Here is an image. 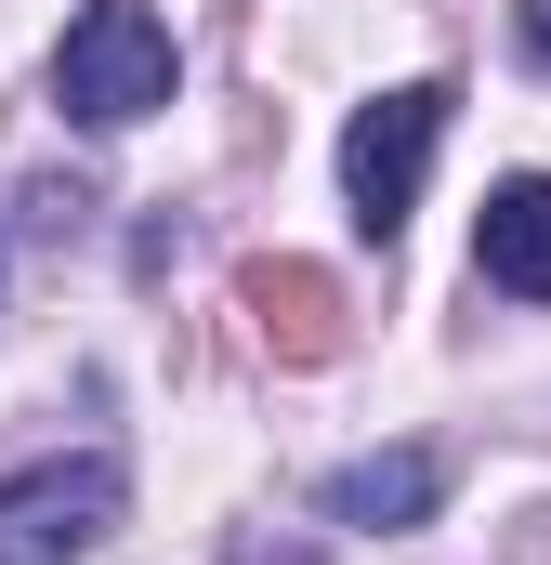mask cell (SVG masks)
Wrapping results in <instances>:
<instances>
[{
	"instance_id": "obj_2",
	"label": "cell",
	"mask_w": 551,
	"mask_h": 565,
	"mask_svg": "<svg viewBox=\"0 0 551 565\" xmlns=\"http://www.w3.org/2000/svg\"><path fill=\"white\" fill-rule=\"evenodd\" d=\"M446 79H408V93H381V106H355V132H342V198H355V224L368 237H395L420 211V171H433V145H446Z\"/></svg>"
},
{
	"instance_id": "obj_3",
	"label": "cell",
	"mask_w": 551,
	"mask_h": 565,
	"mask_svg": "<svg viewBox=\"0 0 551 565\" xmlns=\"http://www.w3.org/2000/svg\"><path fill=\"white\" fill-rule=\"evenodd\" d=\"M119 460H40L0 487V565H79L106 526H119Z\"/></svg>"
},
{
	"instance_id": "obj_6",
	"label": "cell",
	"mask_w": 551,
	"mask_h": 565,
	"mask_svg": "<svg viewBox=\"0 0 551 565\" xmlns=\"http://www.w3.org/2000/svg\"><path fill=\"white\" fill-rule=\"evenodd\" d=\"M250 316H263V355L276 369H328L342 355V289L315 277V264H250Z\"/></svg>"
},
{
	"instance_id": "obj_4",
	"label": "cell",
	"mask_w": 551,
	"mask_h": 565,
	"mask_svg": "<svg viewBox=\"0 0 551 565\" xmlns=\"http://www.w3.org/2000/svg\"><path fill=\"white\" fill-rule=\"evenodd\" d=\"M473 264H486V289H512V302H551V171L486 184V211H473Z\"/></svg>"
},
{
	"instance_id": "obj_1",
	"label": "cell",
	"mask_w": 551,
	"mask_h": 565,
	"mask_svg": "<svg viewBox=\"0 0 551 565\" xmlns=\"http://www.w3.org/2000/svg\"><path fill=\"white\" fill-rule=\"evenodd\" d=\"M53 93H66V119H93V132H132L171 106V26L144 13V0H93L79 26H66V53H53Z\"/></svg>"
},
{
	"instance_id": "obj_8",
	"label": "cell",
	"mask_w": 551,
	"mask_h": 565,
	"mask_svg": "<svg viewBox=\"0 0 551 565\" xmlns=\"http://www.w3.org/2000/svg\"><path fill=\"white\" fill-rule=\"evenodd\" d=\"M237 565H315V553H237Z\"/></svg>"
},
{
	"instance_id": "obj_5",
	"label": "cell",
	"mask_w": 551,
	"mask_h": 565,
	"mask_svg": "<svg viewBox=\"0 0 551 565\" xmlns=\"http://www.w3.org/2000/svg\"><path fill=\"white\" fill-rule=\"evenodd\" d=\"M433 500H446V460H433V447L342 460V473L315 487V513H328V526H433Z\"/></svg>"
},
{
	"instance_id": "obj_7",
	"label": "cell",
	"mask_w": 551,
	"mask_h": 565,
	"mask_svg": "<svg viewBox=\"0 0 551 565\" xmlns=\"http://www.w3.org/2000/svg\"><path fill=\"white\" fill-rule=\"evenodd\" d=\"M526 53H539V66H551V0H526Z\"/></svg>"
}]
</instances>
